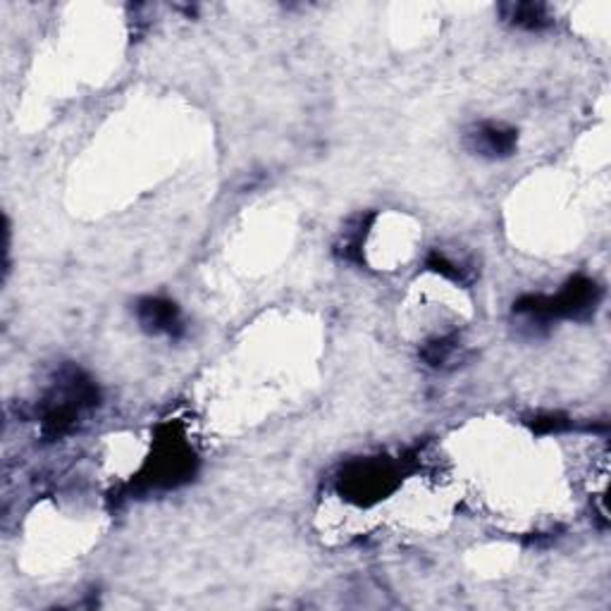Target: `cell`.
Segmentation results:
<instances>
[{
    "instance_id": "6da1fadb",
    "label": "cell",
    "mask_w": 611,
    "mask_h": 611,
    "mask_svg": "<svg viewBox=\"0 0 611 611\" xmlns=\"http://www.w3.org/2000/svg\"><path fill=\"white\" fill-rule=\"evenodd\" d=\"M395 471L383 461H366L356 463L342 478V490L349 500H356L361 504H368L385 497V494L395 487Z\"/></svg>"
},
{
    "instance_id": "7a4b0ae2",
    "label": "cell",
    "mask_w": 611,
    "mask_h": 611,
    "mask_svg": "<svg viewBox=\"0 0 611 611\" xmlns=\"http://www.w3.org/2000/svg\"><path fill=\"white\" fill-rule=\"evenodd\" d=\"M602 289L594 280L574 278L557 297H549V306L555 311V318H571V320H590L594 311L600 309Z\"/></svg>"
},
{
    "instance_id": "3957f363",
    "label": "cell",
    "mask_w": 611,
    "mask_h": 611,
    "mask_svg": "<svg viewBox=\"0 0 611 611\" xmlns=\"http://www.w3.org/2000/svg\"><path fill=\"white\" fill-rule=\"evenodd\" d=\"M518 147V132L512 127H504L497 122L475 125L469 135H465V149L480 158H508Z\"/></svg>"
},
{
    "instance_id": "277c9868",
    "label": "cell",
    "mask_w": 611,
    "mask_h": 611,
    "mask_svg": "<svg viewBox=\"0 0 611 611\" xmlns=\"http://www.w3.org/2000/svg\"><path fill=\"white\" fill-rule=\"evenodd\" d=\"M137 320L143 332L149 334H168V337H180L184 325H182V313L178 303L168 299L149 297L137 303Z\"/></svg>"
},
{
    "instance_id": "5b68a950",
    "label": "cell",
    "mask_w": 611,
    "mask_h": 611,
    "mask_svg": "<svg viewBox=\"0 0 611 611\" xmlns=\"http://www.w3.org/2000/svg\"><path fill=\"white\" fill-rule=\"evenodd\" d=\"M502 12L506 22L528 29V32H537V29H545L551 22L549 10L543 3H506L502 6Z\"/></svg>"
},
{
    "instance_id": "8992f818",
    "label": "cell",
    "mask_w": 611,
    "mask_h": 611,
    "mask_svg": "<svg viewBox=\"0 0 611 611\" xmlns=\"http://www.w3.org/2000/svg\"><path fill=\"white\" fill-rule=\"evenodd\" d=\"M459 354H461L459 337L432 340L424 346V352H420V356H424V361L430 368H447L449 363H454L459 358Z\"/></svg>"
}]
</instances>
